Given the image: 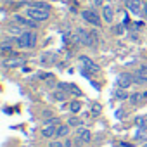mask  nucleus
<instances>
[{"label":"nucleus","mask_w":147,"mask_h":147,"mask_svg":"<svg viewBox=\"0 0 147 147\" xmlns=\"http://www.w3.org/2000/svg\"><path fill=\"white\" fill-rule=\"evenodd\" d=\"M73 42L75 43H80V45H85V47H97L99 45V35L95 30L92 31H87L83 28H78L73 35Z\"/></svg>","instance_id":"f257e3e1"},{"label":"nucleus","mask_w":147,"mask_h":147,"mask_svg":"<svg viewBox=\"0 0 147 147\" xmlns=\"http://www.w3.org/2000/svg\"><path fill=\"white\" fill-rule=\"evenodd\" d=\"M36 33L35 31H24L21 36H18V47L19 49H35L36 47Z\"/></svg>","instance_id":"f03ea898"},{"label":"nucleus","mask_w":147,"mask_h":147,"mask_svg":"<svg viewBox=\"0 0 147 147\" xmlns=\"http://www.w3.org/2000/svg\"><path fill=\"white\" fill-rule=\"evenodd\" d=\"M24 14H26L30 19L36 21V23H45V21H49V18H50V12H49V11H42V9L30 7V5L24 9Z\"/></svg>","instance_id":"7ed1b4c3"},{"label":"nucleus","mask_w":147,"mask_h":147,"mask_svg":"<svg viewBox=\"0 0 147 147\" xmlns=\"http://www.w3.org/2000/svg\"><path fill=\"white\" fill-rule=\"evenodd\" d=\"M82 18L87 21V23H90L92 26H97V28H100V18H99V14L94 11V9H83L82 11Z\"/></svg>","instance_id":"20e7f679"},{"label":"nucleus","mask_w":147,"mask_h":147,"mask_svg":"<svg viewBox=\"0 0 147 147\" xmlns=\"http://www.w3.org/2000/svg\"><path fill=\"white\" fill-rule=\"evenodd\" d=\"M14 23L23 26V28H38V23L30 19L28 16H21V14H14Z\"/></svg>","instance_id":"39448f33"},{"label":"nucleus","mask_w":147,"mask_h":147,"mask_svg":"<svg viewBox=\"0 0 147 147\" xmlns=\"http://www.w3.org/2000/svg\"><path fill=\"white\" fill-rule=\"evenodd\" d=\"M80 62H82L83 69H87L88 73H99V71H100L99 64H95V62H94L88 55H82V57H80Z\"/></svg>","instance_id":"423d86ee"},{"label":"nucleus","mask_w":147,"mask_h":147,"mask_svg":"<svg viewBox=\"0 0 147 147\" xmlns=\"http://www.w3.org/2000/svg\"><path fill=\"white\" fill-rule=\"evenodd\" d=\"M131 83H135V80H133V76L130 75V73H121V75L118 76V87L119 88H128V87H131Z\"/></svg>","instance_id":"0eeeda50"},{"label":"nucleus","mask_w":147,"mask_h":147,"mask_svg":"<svg viewBox=\"0 0 147 147\" xmlns=\"http://www.w3.org/2000/svg\"><path fill=\"white\" fill-rule=\"evenodd\" d=\"M126 7H128V11L131 12V14H140V11H142V4H140V0H126Z\"/></svg>","instance_id":"6e6552de"},{"label":"nucleus","mask_w":147,"mask_h":147,"mask_svg":"<svg viewBox=\"0 0 147 147\" xmlns=\"http://www.w3.org/2000/svg\"><path fill=\"white\" fill-rule=\"evenodd\" d=\"M78 140L83 144H90L92 142V133L87 128H78Z\"/></svg>","instance_id":"1a4fd4ad"},{"label":"nucleus","mask_w":147,"mask_h":147,"mask_svg":"<svg viewBox=\"0 0 147 147\" xmlns=\"http://www.w3.org/2000/svg\"><path fill=\"white\" fill-rule=\"evenodd\" d=\"M102 18H104V21L106 23H113V19H114V11H113V7L111 5H104L102 7Z\"/></svg>","instance_id":"9d476101"},{"label":"nucleus","mask_w":147,"mask_h":147,"mask_svg":"<svg viewBox=\"0 0 147 147\" xmlns=\"http://www.w3.org/2000/svg\"><path fill=\"white\" fill-rule=\"evenodd\" d=\"M69 130H71V126L66 123V125H59L57 126V130H55V138H64V137H67L69 135Z\"/></svg>","instance_id":"9b49d317"},{"label":"nucleus","mask_w":147,"mask_h":147,"mask_svg":"<svg viewBox=\"0 0 147 147\" xmlns=\"http://www.w3.org/2000/svg\"><path fill=\"white\" fill-rule=\"evenodd\" d=\"M55 130H57V126L45 125V126L42 128V137H45V138H52V137H55Z\"/></svg>","instance_id":"f8f14e48"},{"label":"nucleus","mask_w":147,"mask_h":147,"mask_svg":"<svg viewBox=\"0 0 147 147\" xmlns=\"http://www.w3.org/2000/svg\"><path fill=\"white\" fill-rule=\"evenodd\" d=\"M82 111V102L80 100H71L69 102V113L71 114H78Z\"/></svg>","instance_id":"ddd939ff"},{"label":"nucleus","mask_w":147,"mask_h":147,"mask_svg":"<svg viewBox=\"0 0 147 147\" xmlns=\"http://www.w3.org/2000/svg\"><path fill=\"white\" fill-rule=\"evenodd\" d=\"M135 123L138 125V130L147 131V116H137L135 118Z\"/></svg>","instance_id":"4468645a"},{"label":"nucleus","mask_w":147,"mask_h":147,"mask_svg":"<svg viewBox=\"0 0 147 147\" xmlns=\"http://www.w3.org/2000/svg\"><path fill=\"white\" fill-rule=\"evenodd\" d=\"M21 64H24V59H21V57H19V59H14V57H12L11 61H5V66H7V67H18V66H21Z\"/></svg>","instance_id":"2eb2a0df"},{"label":"nucleus","mask_w":147,"mask_h":147,"mask_svg":"<svg viewBox=\"0 0 147 147\" xmlns=\"http://www.w3.org/2000/svg\"><path fill=\"white\" fill-rule=\"evenodd\" d=\"M54 99L55 100H59V102H62V100H67V92H64V90H55L54 92Z\"/></svg>","instance_id":"dca6fc26"},{"label":"nucleus","mask_w":147,"mask_h":147,"mask_svg":"<svg viewBox=\"0 0 147 147\" xmlns=\"http://www.w3.org/2000/svg\"><path fill=\"white\" fill-rule=\"evenodd\" d=\"M67 125H69L71 128H75V126H83V121H82L80 118H76V116H71V118L67 119Z\"/></svg>","instance_id":"f3484780"},{"label":"nucleus","mask_w":147,"mask_h":147,"mask_svg":"<svg viewBox=\"0 0 147 147\" xmlns=\"http://www.w3.org/2000/svg\"><path fill=\"white\" fill-rule=\"evenodd\" d=\"M30 7H36V9H42V11H49L50 12V5L47 2H31Z\"/></svg>","instance_id":"a211bd4d"},{"label":"nucleus","mask_w":147,"mask_h":147,"mask_svg":"<svg viewBox=\"0 0 147 147\" xmlns=\"http://www.w3.org/2000/svg\"><path fill=\"white\" fill-rule=\"evenodd\" d=\"M2 54H14V47H12L9 42H5V43L2 45Z\"/></svg>","instance_id":"6ab92c4d"},{"label":"nucleus","mask_w":147,"mask_h":147,"mask_svg":"<svg viewBox=\"0 0 147 147\" xmlns=\"http://www.w3.org/2000/svg\"><path fill=\"white\" fill-rule=\"evenodd\" d=\"M69 94H73V95H76V97L83 95V94H82V90H80V88H78L76 85H73V83L69 85Z\"/></svg>","instance_id":"aec40b11"},{"label":"nucleus","mask_w":147,"mask_h":147,"mask_svg":"<svg viewBox=\"0 0 147 147\" xmlns=\"http://www.w3.org/2000/svg\"><path fill=\"white\" fill-rule=\"evenodd\" d=\"M116 99H119V100H126V99H130V97H128V94L125 92V88H119V90L116 92Z\"/></svg>","instance_id":"412c9836"},{"label":"nucleus","mask_w":147,"mask_h":147,"mask_svg":"<svg viewBox=\"0 0 147 147\" xmlns=\"http://www.w3.org/2000/svg\"><path fill=\"white\" fill-rule=\"evenodd\" d=\"M144 97V94H133V95H130V102L135 106V104H138V100Z\"/></svg>","instance_id":"4be33fe9"},{"label":"nucleus","mask_w":147,"mask_h":147,"mask_svg":"<svg viewBox=\"0 0 147 147\" xmlns=\"http://www.w3.org/2000/svg\"><path fill=\"white\" fill-rule=\"evenodd\" d=\"M135 76H147V66H140L135 73Z\"/></svg>","instance_id":"5701e85b"},{"label":"nucleus","mask_w":147,"mask_h":147,"mask_svg":"<svg viewBox=\"0 0 147 147\" xmlns=\"http://www.w3.org/2000/svg\"><path fill=\"white\" fill-rule=\"evenodd\" d=\"M57 88H59V90H64V92H67V94H69V83H59V85H57Z\"/></svg>","instance_id":"b1692460"},{"label":"nucleus","mask_w":147,"mask_h":147,"mask_svg":"<svg viewBox=\"0 0 147 147\" xmlns=\"http://www.w3.org/2000/svg\"><path fill=\"white\" fill-rule=\"evenodd\" d=\"M49 147H66V144H64V142L55 140V142H50V145H49Z\"/></svg>","instance_id":"393cba45"},{"label":"nucleus","mask_w":147,"mask_h":147,"mask_svg":"<svg viewBox=\"0 0 147 147\" xmlns=\"http://www.w3.org/2000/svg\"><path fill=\"white\" fill-rule=\"evenodd\" d=\"M100 111H102V107H100L99 104H94V107H92V113H94V114H99Z\"/></svg>","instance_id":"a878e982"},{"label":"nucleus","mask_w":147,"mask_h":147,"mask_svg":"<svg viewBox=\"0 0 147 147\" xmlns=\"http://www.w3.org/2000/svg\"><path fill=\"white\" fill-rule=\"evenodd\" d=\"M38 78L40 80H49V78H52V75L50 73H42V75H38Z\"/></svg>","instance_id":"bb28decb"},{"label":"nucleus","mask_w":147,"mask_h":147,"mask_svg":"<svg viewBox=\"0 0 147 147\" xmlns=\"http://www.w3.org/2000/svg\"><path fill=\"white\" fill-rule=\"evenodd\" d=\"M123 30H125V24L121 23L119 26H116V30H114V31H116V35H121V33H123Z\"/></svg>","instance_id":"cd10ccee"},{"label":"nucleus","mask_w":147,"mask_h":147,"mask_svg":"<svg viewBox=\"0 0 147 147\" xmlns=\"http://www.w3.org/2000/svg\"><path fill=\"white\" fill-rule=\"evenodd\" d=\"M42 118H43V119H50V118H54V114H52L50 111H45V113L42 114Z\"/></svg>","instance_id":"c85d7f7f"},{"label":"nucleus","mask_w":147,"mask_h":147,"mask_svg":"<svg viewBox=\"0 0 147 147\" xmlns=\"http://www.w3.org/2000/svg\"><path fill=\"white\" fill-rule=\"evenodd\" d=\"M64 144H66V147H73V140H69V138H66Z\"/></svg>","instance_id":"c756f323"},{"label":"nucleus","mask_w":147,"mask_h":147,"mask_svg":"<svg viewBox=\"0 0 147 147\" xmlns=\"http://www.w3.org/2000/svg\"><path fill=\"white\" fill-rule=\"evenodd\" d=\"M142 9H144V14L147 16V0H145V2H144V4H142Z\"/></svg>","instance_id":"7c9ffc66"},{"label":"nucleus","mask_w":147,"mask_h":147,"mask_svg":"<svg viewBox=\"0 0 147 147\" xmlns=\"http://www.w3.org/2000/svg\"><path fill=\"white\" fill-rule=\"evenodd\" d=\"M94 2H95L97 5H102V4H104V0H94Z\"/></svg>","instance_id":"2f4dec72"},{"label":"nucleus","mask_w":147,"mask_h":147,"mask_svg":"<svg viewBox=\"0 0 147 147\" xmlns=\"http://www.w3.org/2000/svg\"><path fill=\"white\" fill-rule=\"evenodd\" d=\"M107 2H111V0H107Z\"/></svg>","instance_id":"473e14b6"}]
</instances>
